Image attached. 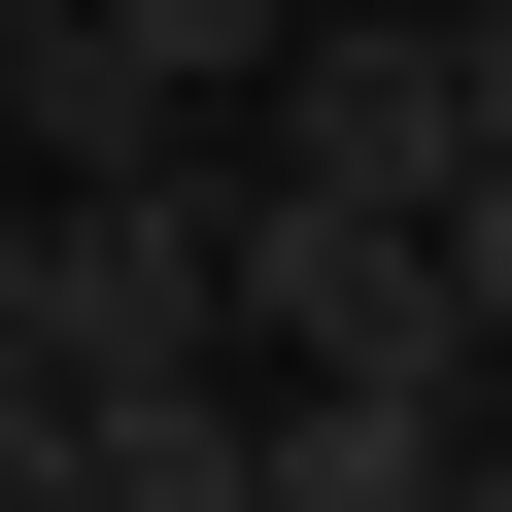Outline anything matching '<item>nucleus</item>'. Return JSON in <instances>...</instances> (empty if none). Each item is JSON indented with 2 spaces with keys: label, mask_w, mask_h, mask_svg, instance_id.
Here are the masks:
<instances>
[{
  "label": "nucleus",
  "mask_w": 512,
  "mask_h": 512,
  "mask_svg": "<svg viewBox=\"0 0 512 512\" xmlns=\"http://www.w3.org/2000/svg\"><path fill=\"white\" fill-rule=\"evenodd\" d=\"M35 342H69V376H239V171H205V137L35 171Z\"/></svg>",
  "instance_id": "obj_1"
},
{
  "label": "nucleus",
  "mask_w": 512,
  "mask_h": 512,
  "mask_svg": "<svg viewBox=\"0 0 512 512\" xmlns=\"http://www.w3.org/2000/svg\"><path fill=\"white\" fill-rule=\"evenodd\" d=\"M239 376L478 410V308H444V239H410V205H308V171H239Z\"/></svg>",
  "instance_id": "obj_2"
},
{
  "label": "nucleus",
  "mask_w": 512,
  "mask_h": 512,
  "mask_svg": "<svg viewBox=\"0 0 512 512\" xmlns=\"http://www.w3.org/2000/svg\"><path fill=\"white\" fill-rule=\"evenodd\" d=\"M274 171L444 239V171H478V35H444V0H308V35H274Z\"/></svg>",
  "instance_id": "obj_3"
},
{
  "label": "nucleus",
  "mask_w": 512,
  "mask_h": 512,
  "mask_svg": "<svg viewBox=\"0 0 512 512\" xmlns=\"http://www.w3.org/2000/svg\"><path fill=\"white\" fill-rule=\"evenodd\" d=\"M274 478V376H69V512H239Z\"/></svg>",
  "instance_id": "obj_4"
},
{
  "label": "nucleus",
  "mask_w": 512,
  "mask_h": 512,
  "mask_svg": "<svg viewBox=\"0 0 512 512\" xmlns=\"http://www.w3.org/2000/svg\"><path fill=\"white\" fill-rule=\"evenodd\" d=\"M444 444H478V410H376V376H274V478H239V512H444Z\"/></svg>",
  "instance_id": "obj_5"
},
{
  "label": "nucleus",
  "mask_w": 512,
  "mask_h": 512,
  "mask_svg": "<svg viewBox=\"0 0 512 512\" xmlns=\"http://www.w3.org/2000/svg\"><path fill=\"white\" fill-rule=\"evenodd\" d=\"M69 35H103L171 137H205V103H274V35H308V0H69Z\"/></svg>",
  "instance_id": "obj_6"
},
{
  "label": "nucleus",
  "mask_w": 512,
  "mask_h": 512,
  "mask_svg": "<svg viewBox=\"0 0 512 512\" xmlns=\"http://www.w3.org/2000/svg\"><path fill=\"white\" fill-rule=\"evenodd\" d=\"M444 308H478V376H512V137L444 171Z\"/></svg>",
  "instance_id": "obj_7"
},
{
  "label": "nucleus",
  "mask_w": 512,
  "mask_h": 512,
  "mask_svg": "<svg viewBox=\"0 0 512 512\" xmlns=\"http://www.w3.org/2000/svg\"><path fill=\"white\" fill-rule=\"evenodd\" d=\"M0 512H69V376H0Z\"/></svg>",
  "instance_id": "obj_8"
},
{
  "label": "nucleus",
  "mask_w": 512,
  "mask_h": 512,
  "mask_svg": "<svg viewBox=\"0 0 512 512\" xmlns=\"http://www.w3.org/2000/svg\"><path fill=\"white\" fill-rule=\"evenodd\" d=\"M0 376H69V342H35V171H0Z\"/></svg>",
  "instance_id": "obj_9"
},
{
  "label": "nucleus",
  "mask_w": 512,
  "mask_h": 512,
  "mask_svg": "<svg viewBox=\"0 0 512 512\" xmlns=\"http://www.w3.org/2000/svg\"><path fill=\"white\" fill-rule=\"evenodd\" d=\"M444 512H512V376H478V444H444Z\"/></svg>",
  "instance_id": "obj_10"
},
{
  "label": "nucleus",
  "mask_w": 512,
  "mask_h": 512,
  "mask_svg": "<svg viewBox=\"0 0 512 512\" xmlns=\"http://www.w3.org/2000/svg\"><path fill=\"white\" fill-rule=\"evenodd\" d=\"M0 35H69V0H0Z\"/></svg>",
  "instance_id": "obj_11"
},
{
  "label": "nucleus",
  "mask_w": 512,
  "mask_h": 512,
  "mask_svg": "<svg viewBox=\"0 0 512 512\" xmlns=\"http://www.w3.org/2000/svg\"><path fill=\"white\" fill-rule=\"evenodd\" d=\"M0 103H35V35H0Z\"/></svg>",
  "instance_id": "obj_12"
}]
</instances>
